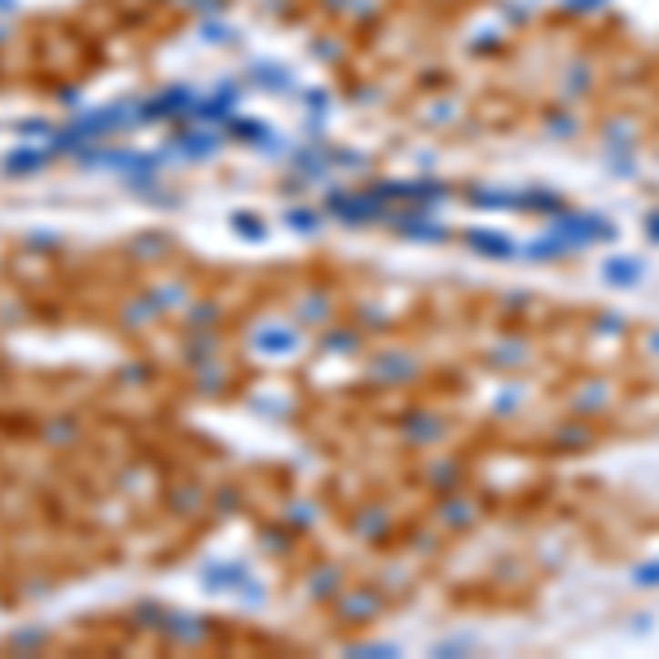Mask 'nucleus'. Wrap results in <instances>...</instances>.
Returning a JSON list of instances; mask_svg holds the SVG:
<instances>
[{
	"label": "nucleus",
	"mask_w": 659,
	"mask_h": 659,
	"mask_svg": "<svg viewBox=\"0 0 659 659\" xmlns=\"http://www.w3.org/2000/svg\"><path fill=\"white\" fill-rule=\"evenodd\" d=\"M607 269H611V273H607L611 281H634L637 278V264H629V259H611Z\"/></svg>",
	"instance_id": "nucleus-1"
},
{
	"label": "nucleus",
	"mask_w": 659,
	"mask_h": 659,
	"mask_svg": "<svg viewBox=\"0 0 659 659\" xmlns=\"http://www.w3.org/2000/svg\"><path fill=\"white\" fill-rule=\"evenodd\" d=\"M9 163H14V172H26V167H40V154H14Z\"/></svg>",
	"instance_id": "nucleus-2"
},
{
	"label": "nucleus",
	"mask_w": 659,
	"mask_h": 659,
	"mask_svg": "<svg viewBox=\"0 0 659 659\" xmlns=\"http://www.w3.org/2000/svg\"><path fill=\"white\" fill-rule=\"evenodd\" d=\"M642 581H659V567H646V572H637Z\"/></svg>",
	"instance_id": "nucleus-3"
},
{
	"label": "nucleus",
	"mask_w": 659,
	"mask_h": 659,
	"mask_svg": "<svg viewBox=\"0 0 659 659\" xmlns=\"http://www.w3.org/2000/svg\"><path fill=\"white\" fill-rule=\"evenodd\" d=\"M0 5H5V0H0Z\"/></svg>",
	"instance_id": "nucleus-4"
}]
</instances>
